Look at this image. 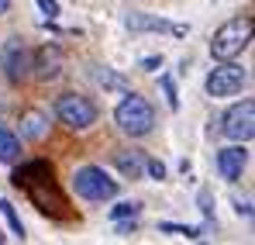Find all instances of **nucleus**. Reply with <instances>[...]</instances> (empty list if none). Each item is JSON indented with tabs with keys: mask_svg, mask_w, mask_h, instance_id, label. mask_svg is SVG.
Wrapping results in <instances>:
<instances>
[{
	"mask_svg": "<svg viewBox=\"0 0 255 245\" xmlns=\"http://www.w3.org/2000/svg\"><path fill=\"white\" fill-rule=\"evenodd\" d=\"M252 31H255V21L252 14H238L231 21H224L211 38V55L214 59H238L249 41H252Z\"/></svg>",
	"mask_w": 255,
	"mask_h": 245,
	"instance_id": "obj_1",
	"label": "nucleus"
},
{
	"mask_svg": "<svg viewBox=\"0 0 255 245\" xmlns=\"http://www.w3.org/2000/svg\"><path fill=\"white\" fill-rule=\"evenodd\" d=\"M114 124L125 135H131V138H141V135H148L155 128V111H152V104L145 97H138V93L128 90L125 100L114 107Z\"/></svg>",
	"mask_w": 255,
	"mask_h": 245,
	"instance_id": "obj_2",
	"label": "nucleus"
},
{
	"mask_svg": "<svg viewBox=\"0 0 255 245\" xmlns=\"http://www.w3.org/2000/svg\"><path fill=\"white\" fill-rule=\"evenodd\" d=\"M73 190L76 197H83L90 204H104L118 197V180H111V173L104 166H80L73 173Z\"/></svg>",
	"mask_w": 255,
	"mask_h": 245,
	"instance_id": "obj_3",
	"label": "nucleus"
},
{
	"mask_svg": "<svg viewBox=\"0 0 255 245\" xmlns=\"http://www.w3.org/2000/svg\"><path fill=\"white\" fill-rule=\"evenodd\" d=\"M245 83H249L245 66H238L235 59H217V66H214L211 73H207V80H204V90L211 97H235Z\"/></svg>",
	"mask_w": 255,
	"mask_h": 245,
	"instance_id": "obj_4",
	"label": "nucleus"
},
{
	"mask_svg": "<svg viewBox=\"0 0 255 245\" xmlns=\"http://www.w3.org/2000/svg\"><path fill=\"white\" fill-rule=\"evenodd\" d=\"M55 118L66 128H73V131H86L97 121V104L90 97H83V93H62L55 100Z\"/></svg>",
	"mask_w": 255,
	"mask_h": 245,
	"instance_id": "obj_5",
	"label": "nucleus"
},
{
	"mask_svg": "<svg viewBox=\"0 0 255 245\" xmlns=\"http://www.w3.org/2000/svg\"><path fill=\"white\" fill-rule=\"evenodd\" d=\"M221 135L231 138V142H249L255 135V104L252 100H242V104H231L221 118Z\"/></svg>",
	"mask_w": 255,
	"mask_h": 245,
	"instance_id": "obj_6",
	"label": "nucleus"
},
{
	"mask_svg": "<svg viewBox=\"0 0 255 245\" xmlns=\"http://www.w3.org/2000/svg\"><path fill=\"white\" fill-rule=\"evenodd\" d=\"M0 62H3V73L10 83H21L31 69V59H28V48L21 38H7L3 41V52H0Z\"/></svg>",
	"mask_w": 255,
	"mask_h": 245,
	"instance_id": "obj_7",
	"label": "nucleus"
},
{
	"mask_svg": "<svg viewBox=\"0 0 255 245\" xmlns=\"http://www.w3.org/2000/svg\"><path fill=\"white\" fill-rule=\"evenodd\" d=\"M245 166H249V149H245V142H235V145H228V149L217 152V169H221V176H224L228 183L242 180Z\"/></svg>",
	"mask_w": 255,
	"mask_h": 245,
	"instance_id": "obj_8",
	"label": "nucleus"
},
{
	"mask_svg": "<svg viewBox=\"0 0 255 245\" xmlns=\"http://www.w3.org/2000/svg\"><path fill=\"white\" fill-rule=\"evenodd\" d=\"M31 69H35V76H38V80H55V76L62 73V48H59L55 41H45L42 48L35 52Z\"/></svg>",
	"mask_w": 255,
	"mask_h": 245,
	"instance_id": "obj_9",
	"label": "nucleus"
},
{
	"mask_svg": "<svg viewBox=\"0 0 255 245\" xmlns=\"http://www.w3.org/2000/svg\"><path fill=\"white\" fill-rule=\"evenodd\" d=\"M45 135H48V114L38 111V107L24 111V114H21V138H28V142H42Z\"/></svg>",
	"mask_w": 255,
	"mask_h": 245,
	"instance_id": "obj_10",
	"label": "nucleus"
},
{
	"mask_svg": "<svg viewBox=\"0 0 255 245\" xmlns=\"http://www.w3.org/2000/svg\"><path fill=\"white\" fill-rule=\"evenodd\" d=\"M114 166L121 169V176L138 180V176L145 173V156H141L138 149H118V152H114Z\"/></svg>",
	"mask_w": 255,
	"mask_h": 245,
	"instance_id": "obj_11",
	"label": "nucleus"
},
{
	"mask_svg": "<svg viewBox=\"0 0 255 245\" xmlns=\"http://www.w3.org/2000/svg\"><path fill=\"white\" fill-rule=\"evenodd\" d=\"M125 24L131 31H169L172 28L166 17H155V14H128Z\"/></svg>",
	"mask_w": 255,
	"mask_h": 245,
	"instance_id": "obj_12",
	"label": "nucleus"
},
{
	"mask_svg": "<svg viewBox=\"0 0 255 245\" xmlns=\"http://www.w3.org/2000/svg\"><path fill=\"white\" fill-rule=\"evenodd\" d=\"M17 159H21V138L10 128H0V163L14 166Z\"/></svg>",
	"mask_w": 255,
	"mask_h": 245,
	"instance_id": "obj_13",
	"label": "nucleus"
},
{
	"mask_svg": "<svg viewBox=\"0 0 255 245\" xmlns=\"http://www.w3.org/2000/svg\"><path fill=\"white\" fill-rule=\"evenodd\" d=\"M0 214L7 218L10 232H14L17 239H24V225H21V218H17V211H14V204H10V201H0Z\"/></svg>",
	"mask_w": 255,
	"mask_h": 245,
	"instance_id": "obj_14",
	"label": "nucleus"
},
{
	"mask_svg": "<svg viewBox=\"0 0 255 245\" xmlns=\"http://www.w3.org/2000/svg\"><path fill=\"white\" fill-rule=\"evenodd\" d=\"M138 211H141V204H134V201H121L118 207H111V218H114V221H125V218H138Z\"/></svg>",
	"mask_w": 255,
	"mask_h": 245,
	"instance_id": "obj_15",
	"label": "nucleus"
},
{
	"mask_svg": "<svg viewBox=\"0 0 255 245\" xmlns=\"http://www.w3.org/2000/svg\"><path fill=\"white\" fill-rule=\"evenodd\" d=\"M159 228H162V232H172V235H183V239H200V228H193V225H172V221H162Z\"/></svg>",
	"mask_w": 255,
	"mask_h": 245,
	"instance_id": "obj_16",
	"label": "nucleus"
},
{
	"mask_svg": "<svg viewBox=\"0 0 255 245\" xmlns=\"http://www.w3.org/2000/svg\"><path fill=\"white\" fill-rule=\"evenodd\" d=\"M100 83H104V86H111V90H121V93H128V83L121 80V76H114L111 69H104V73H100Z\"/></svg>",
	"mask_w": 255,
	"mask_h": 245,
	"instance_id": "obj_17",
	"label": "nucleus"
},
{
	"mask_svg": "<svg viewBox=\"0 0 255 245\" xmlns=\"http://www.w3.org/2000/svg\"><path fill=\"white\" fill-rule=\"evenodd\" d=\"M159 83H162V90H166V104H169L172 111H179V97H176V86H172V80H169V76H162Z\"/></svg>",
	"mask_w": 255,
	"mask_h": 245,
	"instance_id": "obj_18",
	"label": "nucleus"
},
{
	"mask_svg": "<svg viewBox=\"0 0 255 245\" xmlns=\"http://www.w3.org/2000/svg\"><path fill=\"white\" fill-rule=\"evenodd\" d=\"M145 169H148L152 180H166V166L159 163V159H145Z\"/></svg>",
	"mask_w": 255,
	"mask_h": 245,
	"instance_id": "obj_19",
	"label": "nucleus"
},
{
	"mask_svg": "<svg viewBox=\"0 0 255 245\" xmlns=\"http://www.w3.org/2000/svg\"><path fill=\"white\" fill-rule=\"evenodd\" d=\"M38 7H42V14H48V21L59 17V3L55 0H38Z\"/></svg>",
	"mask_w": 255,
	"mask_h": 245,
	"instance_id": "obj_20",
	"label": "nucleus"
},
{
	"mask_svg": "<svg viewBox=\"0 0 255 245\" xmlns=\"http://www.w3.org/2000/svg\"><path fill=\"white\" fill-rule=\"evenodd\" d=\"M141 69H162V55H148V59H141Z\"/></svg>",
	"mask_w": 255,
	"mask_h": 245,
	"instance_id": "obj_21",
	"label": "nucleus"
},
{
	"mask_svg": "<svg viewBox=\"0 0 255 245\" xmlns=\"http://www.w3.org/2000/svg\"><path fill=\"white\" fill-rule=\"evenodd\" d=\"M235 211H238L242 218H252V204H249V201H245V204H242V201H235Z\"/></svg>",
	"mask_w": 255,
	"mask_h": 245,
	"instance_id": "obj_22",
	"label": "nucleus"
},
{
	"mask_svg": "<svg viewBox=\"0 0 255 245\" xmlns=\"http://www.w3.org/2000/svg\"><path fill=\"white\" fill-rule=\"evenodd\" d=\"M10 10V0H0V14H7Z\"/></svg>",
	"mask_w": 255,
	"mask_h": 245,
	"instance_id": "obj_23",
	"label": "nucleus"
},
{
	"mask_svg": "<svg viewBox=\"0 0 255 245\" xmlns=\"http://www.w3.org/2000/svg\"><path fill=\"white\" fill-rule=\"evenodd\" d=\"M3 239H7V235H3V232H0V242H3Z\"/></svg>",
	"mask_w": 255,
	"mask_h": 245,
	"instance_id": "obj_24",
	"label": "nucleus"
}]
</instances>
